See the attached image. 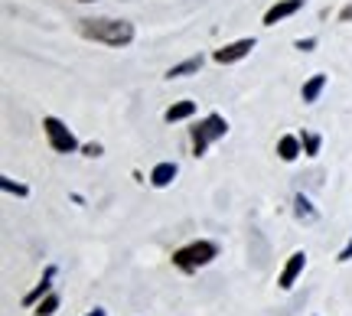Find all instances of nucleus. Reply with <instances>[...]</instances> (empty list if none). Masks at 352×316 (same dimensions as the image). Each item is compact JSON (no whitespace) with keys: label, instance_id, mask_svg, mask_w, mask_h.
<instances>
[{"label":"nucleus","instance_id":"obj_1","mask_svg":"<svg viewBox=\"0 0 352 316\" xmlns=\"http://www.w3.org/2000/svg\"><path fill=\"white\" fill-rule=\"evenodd\" d=\"M78 33L104 46H127L134 39V26L127 20H78Z\"/></svg>","mask_w":352,"mask_h":316},{"label":"nucleus","instance_id":"obj_2","mask_svg":"<svg viewBox=\"0 0 352 316\" xmlns=\"http://www.w3.org/2000/svg\"><path fill=\"white\" fill-rule=\"evenodd\" d=\"M215 254H219V248H215L212 241H189V245H183V248L173 251V264L179 267V271L192 274V271H199L202 264H209Z\"/></svg>","mask_w":352,"mask_h":316},{"label":"nucleus","instance_id":"obj_3","mask_svg":"<svg viewBox=\"0 0 352 316\" xmlns=\"http://www.w3.org/2000/svg\"><path fill=\"white\" fill-rule=\"evenodd\" d=\"M228 134V121L222 114H209V117H202L199 124L192 127V157H202L206 147L212 144V140L226 137Z\"/></svg>","mask_w":352,"mask_h":316},{"label":"nucleus","instance_id":"obj_4","mask_svg":"<svg viewBox=\"0 0 352 316\" xmlns=\"http://www.w3.org/2000/svg\"><path fill=\"white\" fill-rule=\"evenodd\" d=\"M43 131H46V137H50V147L56 153H76L78 150V140L76 134L69 131V127L59 121V117H43Z\"/></svg>","mask_w":352,"mask_h":316},{"label":"nucleus","instance_id":"obj_5","mask_svg":"<svg viewBox=\"0 0 352 316\" xmlns=\"http://www.w3.org/2000/svg\"><path fill=\"white\" fill-rule=\"evenodd\" d=\"M303 264H307V254H303V251H294V254H290L287 264H284V271H280V278H277L280 291H290V287L297 284V278L303 274Z\"/></svg>","mask_w":352,"mask_h":316},{"label":"nucleus","instance_id":"obj_6","mask_svg":"<svg viewBox=\"0 0 352 316\" xmlns=\"http://www.w3.org/2000/svg\"><path fill=\"white\" fill-rule=\"evenodd\" d=\"M254 49V39H239V43H228V46H222V49H215V63H239V59H245L248 52Z\"/></svg>","mask_w":352,"mask_h":316},{"label":"nucleus","instance_id":"obj_7","mask_svg":"<svg viewBox=\"0 0 352 316\" xmlns=\"http://www.w3.org/2000/svg\"><path fill=\"white\" fill-rule=\"evenodd\" d=\"M303 7V0H277L271 10L264 13V26H277L280 20H287V16H294V13Z\"/></svg>","mask_w":352,"mask_h":316},{"label":"nucleus","instance_id":"obj_8","mask_svg":"<svg viewBox=\"0 0 352 316\" xmlns=\"http://www.w3.org/2000/svg\"><path fill=\"white\" fill-rule=\"evenodd\" d=\"M52 278H56V267H46V274H43V280H39L33 291L23 297V304L26 306H36L39 300H43V293H50V287H52Z\"/></svg>","mask_w":352,"mask_h":316},{"label":"nucleus","instance_id":"obj_9","mask_svg":"<svg viewBox=\"0 0 352 316\" xmlns=\"http://www.w3.org/2000/svg\"><path fill=\"white\" fill-rule=\"evenodd\" d=\"M176 173H179V166L176 163H157L153 166V173H151V183L157 186V190H164V186H170L176 179Z\"/></svg>","mask_w":352,"mask_h":316},{"label":"nucleus","instance_id":"obj_10","mask_svg":"<svg viewBox=\"0 0 352 316\" xmlns=\"http://www.w3.org/2000/svg\"><path fill=\"white\" fill-rule=\"evenodd\" d=\"M192 114H196V102H176V104L166 108L164 117L173 124V121H186V117H192Z\"/></svg>","mask_w":352,"mask_h":316},{"label":"nucleus","instance_id":"obj_11","mask_svg":"<svg viewBox=\"0 0 352 316\" xmlns=\"http://www.w3.org/2000/svg\"><path fill=\"white\" fill-rule=\"evenodd\" d=\"M297 153H300V137H280V144H277V157H280V160H297Z\"/></svg>","mask_w":352,"mask_h":316},{"label":"nucleus","instance_id":"obj_12","mask_svg":"<svg viewBox=\"0 0 352 316\" xmlns=\"http://www.w3.org/2000/svg\"><path fill=\"white\" fill-rule=\"evenodd\" d=\"M202 69V56H192V59H186V63L173 65L170 72H166V78H183V76H192V72H199Z\"/></svg>","mask_w":352,"mask_h":316},{"label":"nucleus","instance_id":"obj_13","mask_svg":"<svg viewBox=\"0 0 352 316\" xmlns=\"http://www.w3.org/2000/svg\"><path fill=\"white\" fill-rule=\"evenodd\" d=\"M323 89H327V76H314L310 82H307V85H303V91H300L303 102L314 104L316 98H320V91H323Z\"/></svg>","mask_w":352,"mask_h":316},{"label":"nucleus","instance_id":"obj_14","mask_svg":"<svg viewBox=\"0 0 352 316\" xmlns=\"http://www.w3.org/2000/svg\"><path fill=\"white\" fill-rule=\"evenodd\" d=\"M56 310H59V297H56V293H50L46 300H39V304H36V310H33V313H36V316H52V313H56Z\"/></svg>","mask_w":352,"mask_h":316},{"label":"nucleus","instance_id":"obj_15","mask_svg":"<svg viewBox=\"0 0 352 316\" xmlns=\"http://www.w3.org/2000/svg\"><path fill=\"white\" fill-rule=\"evenodd\" d=\"M300 144H303V150H307V157H316V153H320V137H316V134H307V131H303Z\"/></svg>","mask_w":352,"mask_h":316},{"label":"nucleus","instance_id":"obj_16","mask_svg":"<svg viewBox=\"0 0 352 316\" xmlns=\"http://www.w3.org/2000/svg\"><path fill=\"white\" fill-rule=\"evenodd\" d=\"M0 183H3V190L7 192H16V196H26V192H30L26 186H20V183H13V179H7V177L0 179Z\"/></svg>","mask_w":352,"mask_h":316},{"label":"nucleus","instance_id":"obj_17","mask_svg":"<svg viewBox=\"0 0 352 316\" xmlns=\"http://www.w3.org/2000/svg\"><path fill=\"white\" fill-rule=\"evenodd\" d=\"M297 215H307V218H314V209H310V203H307V199H303V196H297Z\"/></svg>","mask_w":352,"mask_h":316},{"label":"nucleus","instance_id":"obj_18","mask_svg":"<svg viewBox=\"0 0 352 316\" xmlns=\"http://www.w3.org/2000/svg\"><path fill=\"white\" fill-rule=\"evenodd\" d=\"M82 153H85V157H101V144H85Z\"/></svg>","mask_w":352,"mask_h":316},{"label":"nucleus","instance_id":"obj_19","mask_svg":"<svg viewBox=\"0 0 352 316\" xmlns=\"http://www.w3.org/2000/svg\"><path fill=\"white\" fill-rule=\"evenodd\" d=\"M294 46H297V49H303V52H307V49H314V46H316V39H297Z\"/></svg>","mask_w":352,"mask_h":316},{"label":"nucleus","instance_id":"obj_20","mask_svg":"<svg viewBox=\"0 0 352 316\" xmlns=\"http://www.w3.org/2000/svg\"><path fill=\"white\" fill-rule=\"evenodd\" d=\"M340 261H352V238H349V245L340 251Z\"/></svg>","mask_w":352,"mask_h":316},{"label":"nucleus","instance_id":"obj_21","mask_svg":"<svg viewBox=\"0 0 352 316\" xmlns=\"http://www.w3.org/2000/svg\"><path fill=\"white\" fill-rule=\"evenodd\" d=\"M85 316H108V313H104V310H98V306H95V310H91V313H85Z\"/></svg>","mask_w":352,"mask_h":316},{"label":"nucleus","instance_id":"obj_22","mask_svg":"<svg viewBox=\"0 0 352 316\" xmlns=\"http://www.w3.org/2000/svg\"><path fill=\"white\" fill-rule=\"evenodd\" d=\"M85 3H88V0H85Z\"/></svg>","mask_w":352,"mask_h":316}]
</instances>
